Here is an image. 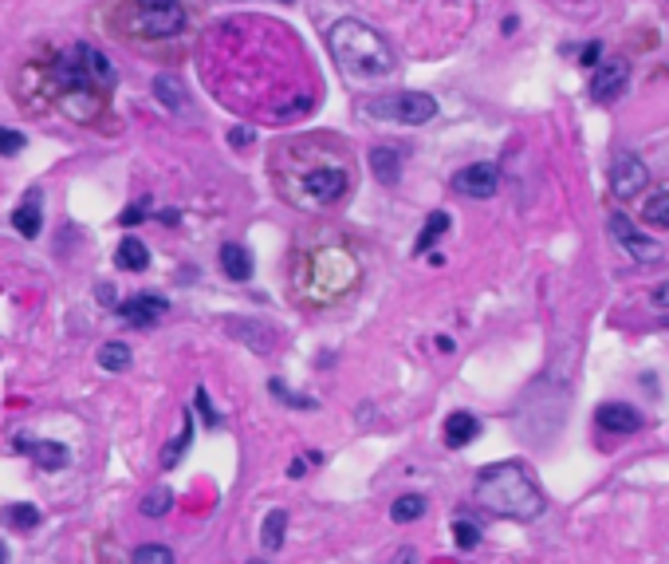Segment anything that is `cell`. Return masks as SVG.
Masks as SVG:
<instances>
[{
  "label": "cell",
  "instance_id": "39",
  "mask_svg": "<svg viewBox=\"0 0 669 564\" xmlns=\"http://www.w3.org/2000/svg\"><path fill=\"white\" fill-rule=\"evenodd\" d=\"M304 474H307V462H304V458H296V462L288 466V478H296V481H299Z\"/></svg>",
  "mask_w": 669,
  "mask_h": 564
},
{
  "label": "cell",
  "instance_id": "36",
  "mask_svg": "<svg viewBox=\"0 0 669 564\" xmlns=\"http://www.w3.org/2000/svg\"><path fill=\"white\" fill-rule=\"evenodd\" d=\"M142 209H146L142 202H139V205H126V209H123V214H118V225H126V230H131V225H139V222H146V217H142Z\"/></svg>",
  "mask_w": 669,
  "mask_h": 564
},
{
  "label": "cell",
  "instance_id": "24",
  "mask_svg": "<svg viewBox=\"0 0 669 564\" xmlns=\"http://www.w3.org/2000/svg\"><path fill=\"white\" fill-rule=\"evenodd\" d=\"M390 517H394L398 525L418 521V517H426V497H421V494H406V497H398V502L390 505Z\"/></svg>",
  "mask_w": 669,
  "mask_h": 564
},
{
  "label": "cell",
  "instance_id": "40",
  "mask_svg": "<svg viewBox=\"0 0 669 564\" xmlns=\"http://www.w3.org/2000/svg\"><path fill=\"white\" fill-rule=\"evenodd\" d=\"M394 564H418V552H414V549H398V557H394Z\"/></svg>",
  "mask_w": 669,
  "mask_h": 564
},
{
  "label": "cell",
  "instance_id": "15",
  "mask_svg": "<svg viewBox=\"0 0 669 564\" xmlns=\"http://www.w3.org/2000/svg\"><path fill=\"white\" fill-rule=\"evenodd\" d=\"M16 450H24V454H28V458L36 462V466H40V470H52V474L68 466V446L52 442V439H36V442H32V439H16Z\"/></svg>",
  "mask_w": 669,
  "mask_h": 564
},
{
  "label": "cell",
  "instance_id": "43",
  "mask_svg": "<svg viewBox=\"0 0 669 564\" xmlns=\"http://www.w3.org/2000/svg\"><path fill=\"white\" fill-rule=\"evenodd\" d=\"M304 462H315V466H323V450H307Z\"/></svg>",
  "mask_w": 669,
  "mask_h": 564
},
{
  "label": "cell",
  "instance_id": "6",
  "mask_svg": "<svg viewBox=\"0 0 669 564\" xmlns=\"http://www.w3.org/2000/svg\"><path fill=\"white\" fill-rule=\"evenodd\" d=\"M346 189H351V170H346L343 162H327V166L307 170V174L291 186V197H296L299 205L319 209V205H335Z\"/></svg>",
  "mask_w": 669,
  "mask_h": 564
},
{
  "label": "cell",
  "instance_id": "21",
  "mask_svg": "<svg viewBox=\"0 0 669 564\" xmlns=\"http://www.w3.org/2000/svg\"><path fill=\"white\" fill-rule=\"evenodd\" d=\"M0 521L8 525V529H16V533H28L40 525V509L28 505V502H16V505H8L4 513H0Z\"/></svg>",
  "mask_w": 669,
  "mask_h": 564
},
{
  "label": "cell",
  "instance_id": "22",
  "mask_svg": "<svg viewBox=\"0 0 669 564\" xmlns=\"http://www.w3.org/2000/svg\"><path fill=\"white\" fill-rule=\"evenodd\" d=\"M283 529H288V509H272L268 517H264V529H260V541L268 552L283 549Z\"/></svg>",
  "mask_w": 669,
  "mask_h": 564
},
{
  "label": "cell",
  "instance_id": "37",
  "mask_svg": "<svg viewBox=\"0 0 669 564\" xmlns=\"http://www.w3.org/2000/svg\"><path fill=\"white\" fill-rule=\"evenodd\" d=\"M599 52H602V44H586V48H583V68H591V63H599Z\"/></svg>",
  "mask_w": 669,
  "mask_h": 564
},
{
  "label": "cell",
  "instance_id": "3",
  "mask_svg": "<svg viewBox=\"0 0 669 564\" xmlns=\"http://www.w3.org/2000/svg\"><path fill=\"white\" fill-rule=\"evenodd\" d=\"M359 280V265L343 245H319L296 257V293L307 304H331L346 296Z\"/></svg>",
  "mask_w": 669,
  "mask_h": 564
},
{
  "label": "cell",
  "instance_id": "8",
  "mask_svg": "<svg viewBox=\"0 0 669 564\" xmlns=\"http://www.w3.org/2000/svg\"><path fill=\"white\" fill-rule=\"evenodd\" d=\"M641 186H649V170L646 162L638 158V154H618V158L610 162V194L618 197V202H630V197L641 194Z\"/></svg>",
  "mask_w": 669,
  "mask_h": 564
},
{
  "label": "cell",
  "instance_id": "17",
  "mask_svg": "<svg viewBox=\"0 0 669 564\" xmlns=\"http://www.w3.org/2000/svg\"><path fill=\"white\" fill-rule=\"evenodd\" d=\"M115 265L123 272H146L150 269V249L139 238H123L115 249Z\"/></svg>",
  "mask_w": 669,
  "mask_h": 564
},
{
  "label": "cell",
  "instance_id": "12",
  "mask_svg": "<svg viewBox=\"0 0 669 564\" xmlns=\"http://www.w3.org/2000/svg\"><path fill=\"white\" fill-rule=\"evenodd\" d=\"M166 312H170V304H166V296H158V293H139V296H131V300L118 304V316H123L126 324H134V327L158 324Z\"/></svg>",
  "mask_w": 669,
  "mask_h": 564
},
{
  "label": "cell",
  "instance_id": "26",
  "mask_svg": "<svg viewBox=\"0 0 669 564\" xmlns=\"http://www.w3.org/2000/svg\"><path fill=\"white\" fill-rule=\"evenodd\" d=\"M442 233H449V214L445 209H437V214H429V222H426V230L418 233V241H414V253H426L429 245H434Z\"/></svg>",
  "mask_w": 669,
  "mask_h": 564
},
{
  "label": "cell",
  "instance_id": "14",
  "mask_svg": "<svg viewBox=\"0 0 669 564\" xmlns=\"http://www.w3.org/2000/svg\"><path fill=\"white\" fill-rule=\"evenodd\" d=\"M12 230L20 233V238H40V230H44V194L40 189H28L24 194V202L12 209Z\"/></svg>",
  "mask_w": 669,
  "mask_h": 564
},
{
  "label": "cell",
  "instance_id": "11",
  "mask_svg": "<svg viewBox=\"0 0 669 564\" xmlns=\"http://www.w3.org/2000/svg\"><path fill=\"white\" fill-rule=\"evenodd\" d=\"M630 84V60H607L591 79V99L594 103H610L618 99Z\"/></svg>",
  "mask_w": 669,
  "mask_h": 564
},
{
  "label": "cell",
  "instance_id": "47",
  "mask_svg": "<svg viewBox=\"0 0 669 564\" xmlns=\"http://www.w3.org/2000/svg\"><path fill=\"white\" fill-rule=\"evenodd\" d=\"M280 4H291V0H280Z\"/></svg>",
  "mask_w": 669,
  "mask_h": 564
},
{
  "label": "cell",
  "instance_id": "42",
  "mask_svg": "<svg viewBox=\"0 0 669 564\" xmlns=\"http://www.w3.org/2000/svg\"><path fill=\"white\" fill-rule=\"evenodd\" d=\"M99 300H103V304H115V293H111V285H103V288H99Z\"/></svg>",
  "mask_w": 669,
  "mask_h": 564
},
{
  "label": "cell",
  "instance_id": "45",
  "mask_svg": "<svg viewBox=\"0 0 669 564\" xmlns=\"http://www.w3.org/2000/svg\"><path fill=\"white\" fill-rule=\"evenodd\" d=\"M662 324H665V327H669V316H662Z\"/></svg>",
  "mask_w": 669,
  "mask_h": 564
},
{
  "label": "cell",
  "instance_id": "28",
  "mask_svg": "<svg viewBox=\"0 0 669 564\" xmlns=\"http://www.w3.org/2000/svg\"><path fill=\"white\" fill-rule=\"evenodd\" d=\"M641 217H646L654 230H669V194H649Z\"/></svg>",
  "mask_w": 669,
  "mask_h": 564
},
{
  "label": "cell",
  "instance_id": "30",
  "mask_svg": "<svg viewBox=\"0 0 669 564\" xmlns=\"http://www.w3.org/2000/svg\"><path fill=\"white\" fill-rule=\"evenodd\" d=\"M131 564H173V552L166 549V544H139Z\"/></svg>",
  "mask_w": 669,
  "mask_h": 564
},
{
  "label": "cell",
  "instance_id": "46",
  "mask_svg": "<svg viewBox=\"0 0 669 564\" xmlns=\"http://www.w3.org/2000/svg\"><path fill=\"white\" fill-rule=\"evenodd\" d=\"M252 564H268V560H252Z\"/></svg>",
  "mask_w": 669,
  "mask_h": 564
},
{
  "label": "cell",
  "instance_id": "20",
  "mask_svg": "<svg viewBox=\"0 0 669 564\" xmlns=\"http://www.w3.org/2000/svg\"><path fill=\"white\" fill-rule=\"evenodd\" d=\"M154 95H158L162 107H170V111H186V84H181L178 76H154Z\"/></svg>",
  "mask_w": 669,
  "mask_h": 564
},
{
  "label": "cell",
  "instance_id": "9",
  "mask_svg": "<svg viewBox=\"0 0 669 564\" xmlns=\"http://www.w3.org/2000/svg\"><path fill=\"white\" fill-rule=\"evenodd\" d=\"M449 186H453L461 197H476V202H484V197H492L500 189V170L492 166V162H473V166L457 170Z\"/></svg>",
  "mask_w": 669,
  "mask_h": 564
},
{
  "label": "cell",
  "instance_id": "16",
  "mask_svg": "<svg viewBox=\"0 0 669 564\" xmlns=\"http://www.w3.org/2000/svg\"><path fill=\"white\" fill-rule=\"evenodd\" d=\"M442 434H445L449 450H461V446H469L473 439H481V418L469 415V411H453V415L445 418Z\"/></svg>",
  "mask_w": 669,
  "mask_h": 564
},
{
  "label": "cell",
  "instance_id": "23",
  "mask_svg": "<svg viewBox=\"0 0 669 564\" xmlns=\"http://www.w3.org/2000/svg\"><path fill=\"white\" fill-rule=\"evenodd\" d=\"M189 442H194V415H181V434H178V439H173L170 446H166V450H162V466H178V458H181V454H186V446Z\"/></svg>",
  "mask_w": 669,
  "mask_h": 564
},
{
  "label": "cell",
  "instance_id": "34",
  "mask_svg": "<svg viewBox=\"0 0 669 564\" xmlns=\"http://www.w3.org/2000/svg\"><path fill=\"white\" fill-rule=\"evenodd\" d=\"M197 415L205 418V426H221V415L213 411V403H209V391L197 387Z\"/></svg>",
  "mask_w": 669,
  "mask_h": 564
},
{
  "label": "cell",
  "instance_id": "31",
  "mask_svg": "<svg viewBox=\"0 0 669 564\" xmlns=\"http://www.w3.org/2000/svg\"><path fill=\"white\" fill-rule=\"evenodd\" d=\"M453 541H457V549H476V544H481V529H476L473 521H465V517H457L453 521Z\"/></svg>",
  "mask_w": 669,
  "mask_h": 564
},
{
  "label": "cell",
  "instance_id": "10",
  "mask_svg": "<svg viewBox=\"0 0 669 564\" xmlns=\"http://www.w3.org/2000/svg\"><path fill=\"white\" fill-rule=\"evenodd\" d=\"M610 233L618 238V245L638 261V265H657V261L665 257L662 245H657L654 238H646V233H638L634 225H630V217H622V214L610 217Z\"/></svg>",
  "mask_w": 669,
  "mask_h": 564
},
{
  "label": "cell",
  "instance_id": "4",
  "mask_svg": "<svg viewBox=\"0 0 669 564\" xmlns=\"http://www.w3.org/2000/svg\"><path fill=\"white\" fill-rule=\"evenodd\" d=\"M327 48L331 56L338 60V68L354 79H378V76H390L394 71V56H390V44L382 40L370 24L354 20H338L331 32H327Z\"/></svg>",
  "mask_w": 669,
  "mask_h": 564
},
{
  "label": "cell",
  "instance_id": "25",
  "mask_svg": "<svg viewBox=\"0 0 669 564\" xmlns=\"http://www.w3.org/2000/svg\"><path fill=\"white\" fill-rule=\"evenodd\" d=\"M99 367L103 371H126L131 367V343H103L99 348Z\"/></svg>",
  "mask_w": 669,
  "mask_h": 564
},
{
  "label": "cell",
  "instance_id": "13",
  "mask_svg": "<svg viewBox=\"0 0 669 564\" xmlns=\"http://www.w3.org/2000/svg\"><path fill=\"white\" fill-rule=\"evenodd\" d=\"M594 423H599V431L626 439V434H638L641 426H646V418H641L630 403H602L599 415H594Z\"/></svg>",
  "mask_w": 669,
  "mask_h": 564
},
{
  "label": "cell",
  "instance_id": "29",
  "mask_svg": "<svg viewBox=\"0 0 669 564\" xmlns=\"http://www.w3.org/2000/svg\"><path fill=\"white\" fill-rule=\"evenodd\" d=\"M170 505H173V494L166 486H158V489H150V494L142 497V517H162V513H170Z\"/></svg>",
  "mask_w": 669,
  "mask_h": 564
},
{
  "label": "cell",
  "instance_id": "5",
  "mask_svg": "<svg viewBox=\"0 0 669 564\" xmlns=\"http://www.w3.org/2000/svg\"><path fill=\"white\" fill-rule=\"evenodd\" d=\"M186 28V4L181 0H126L123 32L139 40H166Z\"/></svg>",
  "mask_w": 669,
  "mask_h": 564
},
{
  "label": "cell",
  "instance_id": "32",
  "mask_svg": "<svg viewBox=\"0 0 669 564\" xmlns=\"http://www.w3.org/2000/svg\"><path fill=\"white\" fill-rule=\"evenodd\" d=\"M272 395H276V399H283V403H291V407H296V411H311V407H315V399H307V395H296V391H288V387H283L280 383V379H272Z\"/></svg>",
  "mask_w": 669,
  "mask_h": 564
},
{
  "label": "cell",
  "instance_id": "38",
  "mask_svg": "<svg viewBox=\"0 0 669 564\" xmlns=\"http://www.w3.org/2000/svg\"><path fill=\"white\" fill-rule=\"evenodd\" d=\"M654 304H657V308H665V312H669V280H665V285H657V288H654Z\"/></svg>",
  "mask_w": 669,
  "mask_h": 564
},
{
  "label": "cell",
  "instance_id": "35",
  "mask_svg": "<svg viewBox=\"0 0 669 564\" xmlns=\"http://www.w3.org/2000/svg\"><path fill=\"white\" fill-rule=\"evenodd\" d=\"M228 142H233V147H249V142H256V131L252 126H233V131H228Z\"/></svg>",
  "mask_w": 669,
  "mask_h": 564
},
{
  "label": "cell",
  "instance_id": "7",
  "mask_svg": "<svg viewBox=\"0 0 669 564\" xmlns=\"http://www.w3.org/2000/svg\"><path fill=\"white\" fill-rule=\"evenodd\" d=\"M362 111L370 115V119H386V123H402V126H421V123H434L437 99L426 95V91H398V95L362 103Z\"/></svg>",
  "mask_w": 669,
  "mask_h": 564
},
{
  "label": "cell",
  "instance_id": "18",
  "mask_svg": "<svg viewBox=\"0 0 669 564\" xmlns=\"http://www.w3.org/2000/svg\"><path fill=\"white\" fill-rule=\"evenodd\" d=\"M221 269H225V277L228 280H236V285H244V280L252 277V257H249V249L244 245H225L221 249Z\"/></svg>",
  "mask_w": 669,
  "mask_h": 564
},
{
  "label": "cell",
  "instance_id": "19",
  "mask_svg": "<svg viewBox=\"0 0 669 564\" xmlns=\"http://www.w3.org/2000/svg\"><path fill=\"white\" fill-rule=\"evenodd\" d=\"M370 170H374V178L382 181V186H398V178H402V158L394 154L390 147H374L370 150Z\"/></svg>",
  "mask_w": 669,
  "mask_h": 564
},
{
  "label": "cell",
  "instance_id": "44",
  "mask_svg": "<svg viewBox=\"0 0 669 564\" xmlns=\"http://www.w3.org/2000/svg\"><path fill=\"white\" fill-rule=\"evenodd\" d=\"M8 560V549H4V544H0V564H4Z\"/></svg>",
  "mask_w": 669,
  "mask_h": 564
},
{
  "label": "cell",
  "instance_id": "41",
  "mask_svg": "<svg viewBox=\"0 0 669 564\" xmlns=\"http://www.w3.org/2000/svg\"><path fill=\"white\" fill-rule=\"evenodd\" d=\"M453 348H457V343L449 340V335H437V351H453Z\"/></svg>",
  "mask_w": 669,
  "mask_h": 564
},
{
  "label": "cell",
  "instance_id": "27",
  "mask_svg": "<svg viewBox=\"0 0 669 564\" xmlns=\"http://www.w3.org/2000/svg\"><path fill=\"white\" fill-rule=\"evenodd\" d=\"M228 332L244 335L252 351H268L272 340H276V335H272V327H264V324H249V327H244V324H228Z\"/></svg>",
  "mask_w": 669,
  "mask_h": 564
},
{
  "label": "cell",
  "instance_id": "33",
  "mask_svg": "<svg viewBox=\"0 0 669 564\" xmlns=\"http://www.w3.org/2000/svg\"><path fill=\"white\" fill-rule=\"evenodd\" d=\"M24 147H28V139H24L20 131H4V126H0V154H20Z\"/></svg>",
  "mask_w": 669,
  "mask_h": 564
},
{
  "label": "cell",
  "instance_id": "2",
  "mask_svg": "<svg viewBox=\"0 0 669 564\" xmlns=\"http://www.w3.org/2000/svg\"><path fill=\"white\" fill-rule=\"evenodd\" d=\"M473 497L484 513L504 517V521H536L544 513V489L520 462H497L484 466L473 481Z\"/></svg>",
  "mask_w": 669,
  "mask_h": 564
},
{
  "label": "cell",
  "instance_id": "1",
  "mask_svg": "<svg viewBox=\"0 0 669 564\" xmlns=\"http://www.w3.org/2000/svg\"><path fill=\"white\" fill-rule=\"evenodd\" d=\"M115 87V68L91 44H71L48 68V91L60 99V111L76 123H95L103 115V99Z\"/></svg>",
  "mask_w": 669,
  "mask_h": 564
}]
</instances>
